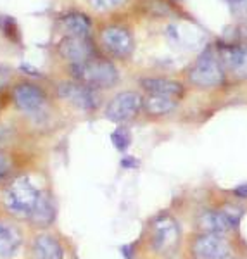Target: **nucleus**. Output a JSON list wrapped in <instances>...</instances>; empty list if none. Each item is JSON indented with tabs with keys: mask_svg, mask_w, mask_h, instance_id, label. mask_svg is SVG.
Masks as SVG:
<instances>
[{
	"mask_svg": "<svg viewBox=\"0 0 247 259\" xmlns=\"http://www.w3.org/2000/svg\"><path fill=\"white\" fill-rule=\"evenodd\" d=\"M0 102L35 124L50 123L62 109L50 78H35L28 74H16L11 78L0 90Z\"/></svg>",
	"mask_w": 247,
	"mask_h": 259,
	"instance_id": "obj_1",
	"label": "nucleus"
},
{
	"mask_svg": "<svg viewBox=\"0 0 247 259\" xmlns=\"http://www.w3.org/2000/svg\"><path fill=\"white\" fill-rule=\"evenodd\" d=\"M95 47L104 57L114 61L121 68L130 66L135 59L139 40L137 23L125 16L97 18L94 30Z\"/></svg>",
	"mask_w": 247,
	"mask_h": 259,
	"instance_id": "obj_2",
	"label": "nucleus"
},
{
	"mask_svg": "<svg viewBox=\"0 0 247 259\" xmlns=\"http://www.w3.org/2000/svg\"><path fill=\"white\" fill-rule=\"evenodd\" d=\"M137 87L144 95L142 118L149 121H159L173 114L188 92L183 78L168 74H142L137 80Z\"/></svg>",
	"mask_w": 247,
	"mask_h": 259,
	"instance_id": "obj_3",
	"label": "nucleus"
},
{
	"mask_svg": "<svg viewBox=\"0 0 247 259\" xmlns=\"http://www.w3.org/2000/svg\"><path fill=\"white\" fill-rule=\"evenodd\" d=\"M121 66L116 64L114 61L104 57L102 54H97L92 59L79 66H74L71 69H64V71H54V73H61L66 74V76L73 78L79 83H83L89 89L99 92V94H111L116 89L121 87V81H123V73H121Z\"/></svg>",
	"mask_w": 247,
	"mask_h": 259,
	"instance_id": "obj_4",
	"label": "nucleus"
},
{
	"mask_svg": "<svg viewBox=\"0 0 247 259\" xmlns=\"http://www.w3.org/2000/svg\"><path fill=\"white\" fill-rule=\"evenodd\" d=\"M50 81H52L54 92H56L62 109L66 107V109H71L78 112V114L100 112V107H102L104 100L107 97V95L99 94V92L85 87L83 83L61 73H52Z\"/></svg>",
	"mask_w": 247,
	"mask_h": 259,
	"instance_id": "obj_5",
	"label": "nucleus"
},
{
	"mask_svg": "<svg viewBox=\"0 0 247 259\" xmlns=\"http://www.w3.org/2000/svg\"><path fill=\"white\" fill-rule=\"evenodd\" d=\"M182 78L188 89L202 92L220 89L228 80L216 47H208L206 50H202L185 68Z\"/></svg>",
	"mask_w": 247,
	"mask_h": 259,
	"instance_id": "obj_6",
	"label": "nucleus"
},
{
	"mask_svg": "<svg viewBox=\"0 0 247 259\" xmlns=\"http://www.w3.org/2000/svg\"><path fill=\"white\" fill-rule=\"evenodd\" d=\"M45 194L30 175H16L2 187V202L11 214L30 220Z\"/></svg>",
	"mask_w": 247,
	"mask_h": 259,
	"instance_id": "obj_7",
	"label": "nucleus"
},
{
	"mask_svg": "<svg viewBox=\"0 0 247 259\" xmlns=\"http://www.w3.org/2000/svg\"><path fill=\"white\" fill-rule=\"evenodd\" d=\"M144 112V95L139 87H119L107 95L100 107L104 119L114 124H130L142 118Z\"/></svg>",
	"mask_w": 247,
	"mask_h": 259,
	"instance_id": "obj_8",
	"label": "nucleus"
},
{
	"mask_svg": "<svg viewBox=\"0 0 247 259\" xmlns=\"http://www.w3.org/2000/svg\"><path fill=\"white\" fill-rule=\"evenodd\" d=\"M94 36H61L50 47V61L54 71L71 69L97 56Z\"/></svg>",
	"mask_w": 247,
	"mask_h": 259,
	"instance_id": "obj_9",
	"label": "nucleus"
},
{
	"mask_svg": "<svg viewBox=\"0 0 247 259\" xmlns=\"http://www.w3.org/2000/svg\"><path fill=\"white\" fill-rule=\"evenodd\" d=\"M95 16L85 7H68L57 12L52 19L54 38L61 36H94Z\"/></svg>",
	"mask_w": 247,
	"mask_h": 259,
	"instance_id": "obj_10",
	"label": "nucleus"
},
{
	"mask_svg": "<svg viewBox=\"0 0 247 259\" xmlns=\"http://www.w3.org/2000/svg\"><path fill=\"white\" fill-rule=\"evenodd\" d=\"M150 242L154 250L162 256H168L178 247L180 242V227L171 216H159L154 220L150 228Z\"/></svg>",
	"mask_w": 247,
	"mask_h": 259,
	"instance_id": "obj_11",
	"label": "nucleus"
},
{
	"mask_svg": "<svg viewBox=\"0 0 247 259\" xmlns=\"http://www.w3.org/2000/svg\"><path fill=\"white\" fill-rule=\"evenodd\" d=\"M223 69L230 78H247V47L244 45H216Z\"/></svg>",
	"mask_w": 247,
	"mask_h": 259,
	"instance_id": "obj_12",
	"label": "nucleus"
},
{
	"mask_svg": "<svg viewBox=\"0 0 247 259\" xmlns=\"http://www.w3.org/2000/svg\"><path fill=\"white\" fill-rule=\"evenodd\" d=\"M83 7L90 11L95 18H114L125 16L132 19L137 0H81ZM133 21V19H132Z\"/></svg>",
	"mask_w": 247,
	"mask_h": 259,
	"instance_id": "obj_13",
	"label": "nucleus"
},
{
	"mask_svg": "<svg viewBox=\"0 0 247 259\" xmlns=\"http://www.w3.org/2000/svg\"><path fill=\"white\" fill-rule=\"evenodd\" d=\"M194 254L197 259H228L230 245L221 235L204 233L194 244Z\"/></svg>",
	"mask_w": 247,
	"mask_h": 259,
	"instance_id": "obj_14",
	"label": "nucleus"
},
{
	"mask_svg": "<svg viewBox=\"0 0 247 259\" xmlns=\"http://www.w3.org/2000/svg\"><path fill=\"white\" fill-rule=\"evenodd\" d=\"M197 225L204 233H215V235H223L228 230L235 228L232 225V221H230L228 214L225 212V209L202 212L199 216Z\"/></svg>",
	"mask_w": 247,
	"mask_h": 259,
	"instance_id": "obj_15",
	"label": "nucleus"
},
{
	"mask_svg": "<svg viewBox=\"0 0 247 259\" xmlns=\"http://www.w3.org/2000/svg\"><path fill=\"white\" fill-rule=\"evenodd\" d=\"M35 259H62V247L59 240L52 235H38L33 242Z\"/></svg>",
	"mask_w": 247,
	"mask_h": 259,
	"instance_id": "obj_16",
	"label": "nucleus"
},
{
	"mask_svg": "<svg viewBox=\"0 0 247 259\" xmlns=\"http://www.w3.org/2000/svg\"><path fill=\"white\" fill-rule=\"evenodd\" d=\"M21 244V237L18 230L11 225L0 221V256L7 257L18 250Z\"/></svg>",
	"mask_w": 247,
	"mask_h": 259,
	"instance_id": "obj_17",
	"label": "nucleus"
},
{
	"mask_svg": "<svg viewBox=\"0 0 247 259\" xmlns=\"http://www.w3.org/2000/svg\"><path fill=\"white\" fill-rule=\"evenodd\" d=\"M54 216H56V202H54V197L50 195V192L42 197L40 204L36 206L35 212L31 214V221L38 227H47L54 221Z\"/></svg>",
	"mask_w": 247,
	"mask_h": 259,
	"instance_id": "obj_18",
	"label": "nucleus"
},
{
	"mask_svg": "<svg viewBox=\"0 0 247 259\" xmlns=\"http://www.w3.org/2000/svg\"><path fill=\"white\" fill-rule=\"evenodd\" d=\"M14 177L16 175H14V161H12V156L0 150V189Z\"/></svg>",
	"mask_w": 247,
	"mask_h": 259,
	"instance_id": "obj_19",
	"label": "nucleus"
},
{
	"mask_svg": "<svg viewBox=\"0 0 247 259\" xmlns=\"http://www.w3.org/2000/svg\"><path fill=\"white\" fill-rule=\"evenodd\" d=\"M235 194H237V195H240V197H247V185L237 187V189H235Z\"/></svg>",
	"mask_w": 247,
	"mask_h": 259,
	"instance_id": "obj_20",
	"label": "nucleus"
}]
</instances>
